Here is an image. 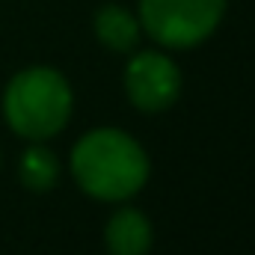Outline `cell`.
Segmentation results:
<instances>
[{"mask_svg": "<svg viewBox=\"0 0 255 255\" xmlns=\"http://www.w3.org/2000/svg\"><path fill=\"white\" fill-rule=\"evenodd\" d=\"M71 169L89 196L125 199L142 187L148 163L130 136L119 130H92L77 142Z\"/></svg>", "mask_w": 255, "mask_h": 255, "instance_id": "obj_1", "label": "cell"}, {"mask_svg": "<svg viewBox=\"0 0 255 255\" xmlns=\"http://www.w3.org/2000/svg\"><path fill=\"white\" fill-rule=\"evenodd\" d=\"M6 119L24 136L42 139L51 136L65 125L71 92L65 86L63 74L51 68H30L18 74L6 89Z\"/></svg>", "mask_w": 255, "mask_h": 255, "instance_id": "obj_2", "label": "cell"}, {"mask_svg": "<svg viewBox=\"0 0 255 255\" xmlns=\"http://www.w3.org/2000/svg\"><path fill=\"white\" fill-rule=\"evenodd\" d=\"M226 0H142L145 30L172 48H190L208 39L220 24Z\"/></svg>", "mask_w": 255, "mask_h": 255, "instance_id": "obj_3", "label": "cell"}, {"mask_svg": "<svg viewBox=\"0 0 255 255\" xmlns=\"http://www.w3.org/2000/svg\"><path fill=\"white\" fill-rule=\"evenodd\" d=\"M125 86L139 110H163L175 101L181 89V74L175 63H169L160 54H139L128 65Z\"/></svg>", "mask_w": 255, "mask_h": 255, "instance_id": "obj_4", "label": "cell"}, {"mask_svg": "<svg viewBox=\"0 0 255 255\" xmlns=\"http://www.w3.org/2000/svg\"><path fill=\"white\" fill-rule=\"evenodd\" d=\"M57 172H60L57 157L48 148H30L21 157V181L30 190H51L57 181Z\"/></svg>", "mask_w": 255, "mask_h": 255, "instance_id": "obj_7", "label": "cell"}, {"mask_svg": "<svg viewBox=\"0 0 255 255\" xmlns=\"http://www.w3.org/2000/svg\"><path fill=\"white\" fill-rule=\"evenodd\" d=\"M148 247H151V226L139 211L133 208L119 211L107 223V250L113 255H145Z\"/></svg>", "mask_w": 255, "mask_h": 255, "instance_id": "obj_5", "label": "cell"}, {"mask_svg": "<svg viewBox=\"0 0 255 255\" xmlns=\"http://www.w3.org/2000/svg\"><path fill=\"white\" fill-rule=\"evenodd\" d=\"M95 33H98V39H101L107 48H113V51H128V48H133V45H136V36H139L136 21L128 15L122 6H104V9L95 15Z\"/></svg>", "mask_w": 255, "mask_h": 255, "instance_id": "obj_6", "label": "cell"}]
</instances>
